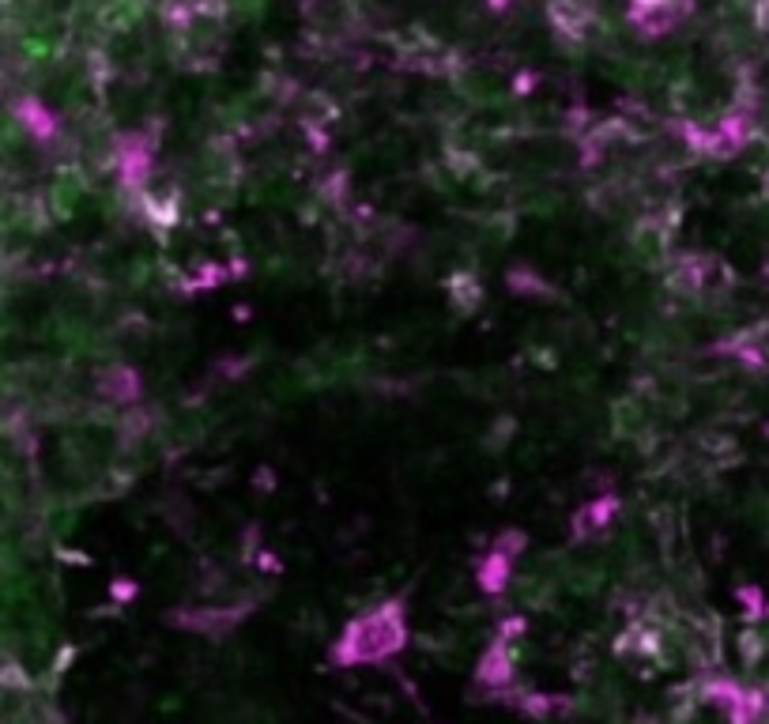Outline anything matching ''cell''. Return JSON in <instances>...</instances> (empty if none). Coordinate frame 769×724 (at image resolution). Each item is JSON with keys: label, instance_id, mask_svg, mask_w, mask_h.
<instances>
[{"label": "cell", "instance_id": "6da1fadb", "mask_svg": "<svg viewBox=\"0 0 769 724\" xmlns=\"http://www.w3.org/2000/svg\"><path fill=\"white\" fill-rule=\"evenodd\" d=\"M404 645V626L396 619V611H377L362 623L347 626L344 642H340V660L347 664H362V660H381L396 653Z\"/></svg>", "mask_w": 769, "mask_h": 724}]
</instances>
